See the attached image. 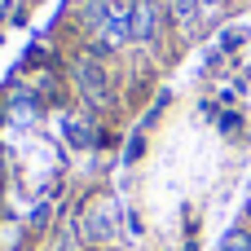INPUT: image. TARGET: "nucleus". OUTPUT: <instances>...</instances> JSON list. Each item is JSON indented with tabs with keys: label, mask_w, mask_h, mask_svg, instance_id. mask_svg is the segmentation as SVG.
Wrapping results in <instances>:
<instances>
[{
	"label": "nucleus",
	"mask_w": 251,
	"mask_h": 251,
	"mask_svg": "<svg viewBox=\"0 0 251 251\" xmlns=\"http://www.w3.org/2000/svg\"><path fill=\"white\" fill-rule=\"evenodd\" d=\"M66 141L84 150V146H97V141H101V132H97V124H88V119H79V115H75V119H66Z\"/></svg>",
	"instance_id": "obj_4"
},
{
	"label": "nucleus",
	"mask_w": 251,
	"mask_h": 251,
	"mask_svg": "<svg viewBox=\"0 0 251 251\" xmlns=\"http://www.w3.org/2000/svg\"><path fill=\"white\" fill-rule=\"evenodd\" d=\"M79 238L84 243H93V247H115V238H119V207H115V199H106V194H93L84 207H79Z\"/></svg>",
	"instance_id": "obj_1"
},
{
	"label": "nucleus",
	"mask_w": 251,
	"mask_h": 251,
	"mask_svg": "<svg viewBox=\"0 0 251 251\" xmlns=\"http://www.w3.org/2000/svg\"><path fill=\"white\" fill-rule=\"evenodd\" d=\"M128 26H132V40H150L154 35V0H132L128 4Z\"/></svg>",
	"instance_id": "obj_3"
},
{
	"label": "nucleus",
	"mask_w": 251,
	"mask_h": 251,
	"mask_svg": "<svg viewBox=\"0 0 251 251\" xmlns=\"http://www.w3.org/2000/svg\"><path fill=\"white\" fill-rule=\"evenodd\" d=\"M221 251H251V229H229Z\"/></svg>",
	"instance_id": "obj_5"
},
{
	"label": "nucleus",
	"mask_w": 251,
	"mask_h": 251,
	"mask_svg": "<svg viewBox=\"0 0 251 251\" xmlns=\"http://www.w3.org/2000/svg\"><path fill=\"white\" fill-rule=\"evenodd\" d=\"M75 84H79L84 101H88V106H97V110L115 101V88H110V71H106L101 53H84V57L75 62Z\"/></svg>",
	"instance_id": "obj_2"
},
{
	"label": "nucleus",
	"mask_w": 251,
	"mask_h": 251,
	"mask_svg": "<svg viewBox=\"0 0 251 251\" xmlns=\"http://www.w3.org/2000/svg\"><path fill=\"white\" fill-rule=\"evenodd\" d=\"M172 13H176V22H194V0H172Z\"/></svg>",
	"instance_id": "obj_6"
}]
</instances>
